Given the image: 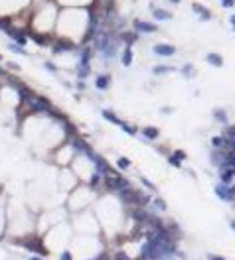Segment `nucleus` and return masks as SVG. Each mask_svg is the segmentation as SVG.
Here are the masks:
<instances>
[{
  "mask_svg": "<svg viewBox=\"0 0 235 260\" xmlns=\"http://www.w3.org/2000/svg\"><path fill=\"white\" fill-rule=\"evenodd\" d=\"M107 176V185H109L111 189H122V187H129V181L125 180V177H121V176H117V173H111V171H107L105 173Z\"/></svg>",
  "mask_w": 235,
  "mask_h": 260,
  "instance_id": "1",
  "label": "nucleus"
},
{
  "mask_svg": "<svg viewBox=\"0 0 235 260\" xmlns=\"http://www.w3.org/2000/svg\"><path fill=\"white\" fill-rule=\"evenodd\" d=\"M119 195H121V199H122L125 203L138 205V191H135V189H131V187H122V189H119Z\"/></svg>",
  "mask_w": 235,
  "mask_h": 260,
  "instance_id": "2",
  "label": "nucleus"
},
{
  "mask_svg": "<svg viewBox=\"0 0 235 260\" xmlns=\"http://www.w3.org/2000/svg\"><path fill=\"white\" fill-rule=\"evenodd\" d=\"M28 102H30V108H34V110H50V102L42 99V97H30Z\"/></svg>",
  "mask_w": 235,
  "mask_h": 260,
  "instance_id": "3",
  "label": "nucleus"
},
{
  "mask_svg": "<svg viewBox=\"0 0 235 260\" xmlns=\"http://www.w3.org/2000/svg\"><path fill=\"white\" fill-rule=\"evenodd\" d=\"M174 51H176V47L170 46V43H156V46H154V53H156V55L170 57V55H174Z\"/></svg>",
  "mask_w": 235,
  "mask_h": 260,
  "instance_id": "4",
  "label": "nucleus"
},
{
  "mask_svg": "<svg viewBox=\"0 0 235 260\" xmlns=\"http://www.w3.org/2000/svg\"><path fill=\"white\" fill-rule=\"evenodd\" d=\"M215 193H217V197H219V199H223V201H231V199L235 197L233 187H229V185H217Z\"/></svg>",
  "mask_w": 235,
  "mask_h": 260,
  "instance_id": "5",
  "label": "nucleus"
},
{
  "mask_svg": "<svg viewBox=\"0 0 235 260\" xmlns=\"http://www.w3.org/2000/svg\"><path fill=\"white\" fill-rule=\"evenodd\" d=\"M135 28L140 30V32H146V34H154V32H158V28L150 22H140V20H135Z\"/></svg>",
  "mask_w": 235,
  "mask_h": 260,
  "instance_id": "6",
  "label": "nucleus"
},
{
  "mask_svg": "<svg viewBox=\"0 0 235 260\" xmlns=\"http://www.w3.org/2000/svg\"><path fill=\"white\" fill-rule=\"evenodd\" d=\"M152 14H154L156 20H172V14H170L168 10H162V8H154Z\"/></svg>",
  "mask_w": 235,
  "mask_h": 260,
  "instance_id": "7",
  "label": "nucleus"
},
{
  "mask_svg": "<svg viewBox=\"0 0 235 260\" xmlns=\"http://www.w3.org/2000/svg\"><path fill=\"white\" fill-rule=\"evenodd\" d=\"M95 87L101 91H105L107 87H109V75H97V79H95Z\"/></svg>",
  "mask_w": 235,
  "mask_h": 260,
  "instance_id": "8",
  "label": "nucleus"
},
{
  "mask_svg": "<svg viewBox=\"0 0 235 260\" xmlns=\"http://www.w3.org/2000/svg\"><path fill=\"white\" fill-rule=\"evenodd\" d=\"M221 183L223 185H229L231 183V180H233V167H227V170H221Z\"/></svg>",
  "mask_w": 235,
  "mask_h": 260,
  "instance_id": "9",
  "label": "nucleus"
},
{
  "mask_svg": "<svg viewBox=\"0 0 235 260\" xmlns=\"http://www.w3.org/2000/svg\"><path fill=\"white\" fill-rule=\"evenodd\" d=\"M192 10H194L196 14H200L202 16V20H210V10H206L204 6H200V4H192Z\"/></svg>",
  "mask_w": 235,
  "mask_h": 260,
  "instance_id": "10",
  "label": "nucleus"
},
{
  "mask_svg": "<svg viewBox=\"0 0 235 260\" xmlns=\"http://www.w3.org/2000/svg\"><path fill=\"white\" fill-rule=\"evenodd\" d=\"M22 245H24L26 248H30V250H36V252H42V254H44V246L40 245V240H34V242H32V240H24Z\"/></svg>",
  "mask_w": 235,
  "mask_h": 260,
  "instance_id": "11",
  "label": "nucleus"
},
{
  "mask_svg": "<svg viewBox=\"0 0 235 260\" xmlns=\"http://www.w3.org/2000/svg\"><path fill=\"white\" fill-rule=\"evenodd\" d=\"M207 63H211V65H215V67H221L223 65V59L217 55V53H207Z\"/></svg>",
  "mask_w": 235,
  "mask_h": 260,
  "instance_id": "12",
  "label": "nucleus"
},
{
  "mask_svg": "<svg viewBox=\"0 0 235 260\" xmlns=\"http://www.w3.org/2000/svg\"><path fill=\"white\" fill-rule=\"evenodd\" d=\"M142 134H144L146 138H150V140H154V138H158V136H160V132H158V130L154 128V126H146V128H142Z\"/></svg>",
  "mask_w": 235,
  "mask_h": 260,
  "instance_id": "13",
  "label": "nucleus"
},
{
  "mask_svg": "<svg viewBox=\"0 0 235 260\" xmlns=\"http://www.w3.org/2000/svg\"><path fill=\"white\" fill-rule=\"evenodd\" d=\"M8 32H10V37H12L14 41H18V46H20V47H22L24 43H26V37L20 34V32H14V30H8Z\"/></svg>",
  "mask_w": 235,
  "mask_h": 260,
  "instance_id": "14",
  "label": "nucleus"
},
{
  "mask_svg": "<svg viewBox=\"0 0 235 260\" xmlns=\"http://www.w3.org/2000/svg\"><path fill=\"white\" fill-rule=\"evenodd\" d=\"M131 63H132V51L126 50L122 53V65H125V67H131Z\"/></svg>",
  "mask_w": 235,
  "mask_h": 260,
  "instance_id": "15",
  "label": "nucleus"
},
{
  "mask_svg": "<svg viewBox=\"0 0 235 260\" xmlns=\"http://www.w3.org/2000/svg\"><path fill=\"white\" fill-rule=\"evenodd\" d=\"M211 144L215 146V150H225V140H223L221 136H215L211 140Z\"/></svg>",
  "mask_w": 235,
  "mask_h": 260,
  "instance_id": "16",
  "label": "nucleus"
},
{
  "mask_svg": "<svg viewBox=\"0 0 235 260\" xmlns=\"http://www.w3.org/2000/svg\"><path fill=\"white\" fill-rule=\"evenodd\" d=\"M103 116L107 118V120H111V122H115V124H122L119 118L115 116V112H111V110H103Z\"/></svg>",
  "mask_w": 235,
  "mask_h": 260,
  "instance_id": "17",
  "label": "nucleus"
},
{
  "mask_svg": "<svg viewBox=\"0 0 235 260\" xmlns=\"http://www.w3.org/2000/svg\"><path fill=\"white\" fill-rule=\"evenodd\" d=\"M77 75H79V77H87V75H89V65H77Z\"/></svg>",
  "mask_w": 235,
  "mask_h": 260,
  "instance_id": "18",
  "label": "nucleus"
},
{
  "mask_svg": "<svg viewBox=\"0 0 235 260\" xmlns=\"http://www.w3.org/2000/svg\"><path fill=\"white\" fill-rule=\"evenodd\" d=\"M122 40H125V41L131 46V43L136 41V34H122Z\"/></svg>",
  "mask_w": 235,
  "mask_h": 260,
  "instance_id": "19",
  "label": "nucleus"
},
{
  "mask_svg": "<svg viewBox=\"0 0 235 260\" xmlns=\"http://www.w3.org/2000/svg\"><path fill=\"white\" fill-rule=\"evenodd\" d=\"M168 71H172V67H168V65H160V67H154V73L160 75V73H168Z\"/></svg>",
  "mask_w": 235,
  "mask_h": 260,
  "instance_id": "20",
  "label": "nucleus"
},
{
  "mask_svg": "<svg viewBox=\"0 0 235 260\" xmlns=\"http://www.w3.org/2000/svg\"><path fill=\"white\" fill-rule=\"evenodd\" d=\"M117 164H119L121 170H126V167L131 166V162H129V158H119V162H117Z\"/></svg>",
  "mask_w": 235,
  "mask_h": 260,
  "instance_id": "21",
  "label": "nucleus"
},
{
  "mask_svg": "<svg viewBox=\"0 0 235 260\" xmlns=\"http://www.w3.org/2000/svg\"><path fill=\"white\" fill-rule=\"evenodd\" d=\"M154 207H156L158 211H164L166 209V203H164L162 199H154Z\"/></svg>",
  "mask_w": 235,
  "mask_h": 260,
  "instance_id": "22",
  "label": "nucleus"
},
{
  "mask_svg": "<svg viewBox=\"0 0 235 260\" xmlns=\"http://www.w3.org/2000/svg\"><path fill=\"white\" fill-rule=\"evenodd\" d=\"M215 118L219 122H227V116H225V112H223V110H215Z\"/></svg>",
  "mask_w": 235,
  "mask_h": 260,
  "instance_id": "23",
  "label": "nucleus"
},
{
  "mask_svg": "<svg viewBox=\"0 0 235 260\" xmlns=\"http://www.w3.org/2000/svg\"><path fill=\"white\" fill-rule=\"evenodd\" d=\"M121 126H122V130H125V132H129V134H135V132H136V128L131 126V124H121Z\"/></svg>",
  "mask_w": 235,
  "mask_h": 260,
  "instance_id": "24",
  "label": "nucleus"
},
{
  "mask_svg": "<svg viewBox=\"0 0 235 260\" xmlns=\"http://www.w3.org/2000/svg\"><path fill=\"white\" fill-rule=\"evenodd\" d=\"M113 260H131L129 256H126V254L125 252H117L115 254V256H113Z\"/></svg>",
  "mask_w": 235,
  "mask_h": 260,
  "instance_id": "25",
  "label": "nucleus"
},
{
  "mask_svg": "<svg viewBox=\"0 0 235 260\" xmlns=\"http://www.w3.org/2000/svg\"><path fill=\"white\" fill-rule=\"evenodd\" d=\"M168 162H170V166H176V167H180V160L176 158V156H170V158H168Z\"/></svg>",
  "mask_w": 235,
  "mask_h": 260,
  "instance_id": "26",
  "label": "nucleus"
},
{
  "mask_svg": "<svg viewBox=\"0 0 235 260\" xmlns=\"http://www.w3.org/2000/svg\"><path fill=\"white\" fill-rule=\"evenodd\" d=\"M10 50H14L16 53H26V51L22 50V47H20V46H16V43H10Z\"/></svg>",
  "mask_w": 235,
  "mask_h": 260,
  "instance_id": "27",
  "label": "nucleus"
},
{
  "mask_svg": "<svg viewBox=\"0 0 235 260\" xmlns=\"http://www.w3.org/2000/svg\"><path fill=\"white\" fill-rule=\"evenodd\" d=\"M140 181H142V185H144V187H148V189H156V187H154L148 180H144V177H140Z\"/></svg>",
  "mask_w": 235,
  "mask_h": 260,
  "instance_id": "28",
  "label": "nucleus"
},
{
  "mask_svg": "<svg viewBox=\"0 0 235 260\" xmlns=\"http://www.w3.org/2000/svg\"><path fill=\"white\" fill-rule=\"evenodd\" d=\"M190 67H192V65H186V67H184V75H186V77L194 75V69H190Z\"/></svg>",
  "mask_w": 235,
  "mask_h": 260,
  "instance_id": "29",
  "label": "nucleus"
},
{
  "mask_svg": "<svg viewBox=\"0 0 235 260\" xmlns=\"http://www.w3.org/2000/svg\"><path fill=\"white\" fill-rule=\"evenodd\" d=\"M0 28H4V30H10V22H8V20H0Z\"/></svg>",
  "mask_w": 235,
  "mask_h": 260,
  "instance_id": "30",
  "label": "nucleus"
},
{
  "mask_svg": "<svg viewBox=\"0 0 235 260\" xmlns=\"http://www.w3.org/2000/svg\"><path fill=\"white\" fill-rule=\"evenodd\" d=\"M221 6H225V8H231V6H233V0H221Z\"/></svg>",
  "mask_w": 235,
  "mask_h": 260,
  "instance_id": "31",
  "label": "nucleus"
},
{
  "mask_svg": "<svg viewBox=\"0 0 235 260\" xmlns=\"http://www.w3.org/2000/svg\"><path fill=\"white\" fill-rule=\"evenodd\" d=\"M176 158H178V160H184V158H186V154H184L182 150H178V152H176Z\"/></svg>",
  "mask_w": 235,
  "mask_h": 260,
  "instance_id": "32",
  "label": "nucleus"
},
{
  "mask_svg": "<svg viewBox=\"0 0 235 260\" xmlns=\"http://www.w3.org/2000/svg\"><path fill=\"white\" fill-rule=\"evenodd\" d=\"M60 260H71V254H69V252H63Z\"/></svg>",
  "mask_w": 235,
  "mask_h": 260,
  "instance_id": "33",
  "label": "nucleus"
},
{
  "mask_svg": "<svg viewBox=\"0 0 235 260\" xmlns=\"http://www.w3.org/2000/svg\"><path fill=\"white\" fill-rule=\"evenodd\" d=\"M46 67H47V69H50V71H55V65H53V63H50V61H47V63H46Z\"/></svg>",
  "mask_w": 235,
  "mask_h": 260,
  "instance_id": "34",
  "label": "nucleus"
},
{
  "mask_svg": "<svg viewBox=\"0 0 235 260\" xmlns=\"http://www.w3.org/2000/svg\"><path fill=\"white\" fill-rule=\"evenodd\" d=\"M210 260H225V258H221V256H210Z\"/></svg>",
  "mask_w": 235,
  "mask_h": 260,
  "instance_id": "35",
  "label": "nucleus"
},
{
  "mask_svg": "<svg viewBox=\"0 0 235 260\" xmlns=\"http://www.w3.org/2000/svg\"><path fill=\"white\" fill-rule=\"evenodd\" d=\"M30 260H42V258H34V256H32V258H30Z\"/></svg>",
  "mask_w": 235,
  "mask_h": 260,
  "instance_id": "36",
  "label": "nucleus"
},
{
  "mask_svg": "<svg viewBox=\"0 0 235 260\" xmlns=\"http://www.w3.org/2000/svg\"><path fill=\"white\" fill-rule=\"evenodd\" d=\"M172 2H176V4H178V2H180V0H172Z\"/></svg>",
  "mask_w": 235,
  "mask_h": 260,
  "instance_id": "37",
  "label": "nucleus"
},
{
  "mask_svg": "<svg viewBox=\"0 0 235 260\" xmlns=\"http://www.w3.org/2000/svg\"><path fill=\"white\" fill-rule=\"evenodd\" d=\"M0 59H2V57H0Z\"/></svg>",
  "mask_w": 235,
  "mask_h": 260,
  "instance_id": "38",
  "label": "nucleus"
}]
</instances>
